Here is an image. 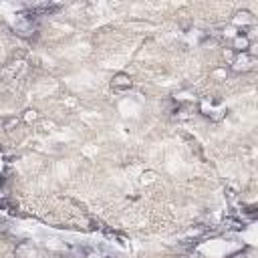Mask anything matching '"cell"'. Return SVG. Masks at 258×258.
Listing matches in <instances>:
<instances>
[{
  "instance_id": "obj_1",
  "label": "cell",
  "mask_w": 258,
  "mask_h": 258,
  "mask_svg": "<svg viewBox=\"0 0 258 258\" xmlns=\"http://www.w3.org/2000/svg\"><path fill=\"white\" fill-rule=\"evenodd\" d=\"M254 64H256V56L250 52H238V56L232 60V69L236 73H248L254 69Z\"/></svg>"
},
{
  "instance_id": "obj_2",
  "label": "cell",
  "mask_w": 258,
  "mask_h": 258,
  "mask_svg": "<svg viewBox=\"0 0 258 258\" xmlns=\"http://www.w3.org/2000/svg\"><path fill=\"white\" fill-rule=\"evenodd\" d=\"M200 111L206 115V117H212V119H222L224 117V107L220 103H208V101H202L200 105Z\"/></svg>"
},
{
  "instance_id": "obj_3",
  "label": "cell",
  "mask_w": 258,
  "mask_h": 258,
  "mask_svg": "<svg viewBox=\"0 0 258 258\" xmlns=\"http://www.w3.org/2000/svg\"><path fill=\"white\" fill-rule=\"evenodd\" d=\"M111 87H113L115 93H125V91H129V89H131V79H129V75L117 73V75L113 77V81H111Z\"/></svg>"
}]
</instances>
